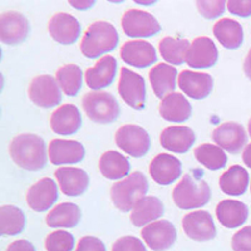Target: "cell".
Masks as SVG:
<instances>
[{
	"mask_svg": "<svg viewBox=\"0 0 251 251\" xmlns=\"http://www.w3.org/2000/svg\"><path fill=\"white\" fill-rule=\"evenodd\" d=\"M9 152L13 161L28 171H39L47 165L46 143L37 134L23 133L14 137Z\"/></svg>",
	"mask_w": 251,
	"mask_h": 251,
	"instance_id": "1",
	"label": "cell"
},
{
	"mask_svg": "<svg viewBox=\"0 0 251 251\" xmlns=\"http://www.w3.org/2000/svg\"><path fill=\"white\" fill-rule=\"evenodd\" d=\"M202 172L194 170L186 174L181 181L175 186L172 191V199L177 207L182 210L201 207L211 199V190L206 181L201 178Z\"/></svg>",
	"mask_w": 251,
	"mask_h": 251,
	"instance_id": "2",
	"label": "cell"
},
{
	"mask_svg": "<svg viewBox=\"0 0 251 251\" xmlns=\"http://www.w3.org/2000/svg\"><path fill=\"white\" fill-rule=\"evenodd\" d=\"M118 33L108 22L98 20L87 28L80 42V51L87 58H98L113 50L118 44Z\"/></svg>",
	"mask_w": 251,
	"mask_h": 251,
	"instance_id": "3",
	"label": "cell"
},
{
	"mask_svg": "<svg viewBox=\"0 0 251 251\" xmlns=\"http://www.w3.org/2000/svg\"><path fill=\"white\" fill-rule=\"evenodd\" d=\"M149 191L147 177L140 171L132 172L125 180L116 182L111 188L112 202L122 212L131 211Z\"/></svg>",
	"mask_w": 251,
	"mask_h": 251,
	"instance_id": "4",
	"label": "cell"
},
{
	"mask_svg": "<svg viewBox=\"0 0 251 251\" xmlns=\"http://www.w3.org/2000/svg\"><path fill=\"white\" fill-rule=\"evenodd\" d=\"M83 109L96 123H112L120 116V104L113 94L108 92H89L83 97Z\"/></svg>",
	"mask_w": 251,
	"mask_h": 251,
	"instance_id": "5",
	"label": "cell"
},
{
	"mask_svg": "<svg viewBox=\"0 0 251 251\" xmlns=\"http://www.w3.org/2000/svg\"><path fill=\"white\" fill-rule=\"evenodd\" d=\"M116 143L132 157H143L151 147L149 133L137 125H125L116 132Z\"/></svg>",
	"mask_w": 251,
	"mask_h": 251,
	"instance_id": "6",
	"label": "cell"
},
{
	"mask_svg": "<svg viewBox=\"0 0 251 251\" xmlns=\"http://www.w3.org/2000/svg\"><path fill=\"white\" fill-rule=\"evenodd\" d=\"M122 29L131 38L153 37L161 31L158 20L140 9H129L122 17Z\"/></svg>",
	"mask_w": 251,
	"mask_h": 251,
	"instance_id": "7",
	"label": "cell"
},
{
	"mask_svg": "<svg viewBox=\"0 0 251 251\" xmlns=\"http://www.w3.org/2000/svg\"><path fill=\"white\" fill-rule=\"evenodd\" d=\"M118 93L122 100L133 109H143L146 103L145 79L138 73L123 67L121 69Z\"/></svg>",
	"mask_w": 251,
	"mask_h": 251,
	"instance_id": "8",
	"label": "cell"
},
{
	"mask_svg": "<svg viewBox=\"0 0 251 251\" xmlns=\"http://www.w3.org/2000/svg\"><path fill=\"white\" fill-rule=\"evenodd\" d=\"M28 93L31 102L40 108H51L58 106L62 100L57 80L48 75H38L31 80Z\"/></svg>",
	"mask_w": 251,
	"mask_h": 251,
	"instance_id": "9",
	"label": "cell"
},
{
	"mask_svg": "<svg viewBox=\"0 0 251 251\" xmlns=\"http://www.w3.org/2000/svg\"><path fill=\"white\" fill-rule=\"evenodd\" d=\"M141 236L153 251L169 250L177 239L175 226L167 220H158L142 228Z\"/></svg>",
	"mask_w": 251,
	"mask_h": 251,
	"instance_id": "10",
	"label": "cell"
},
{
	"mask_svg": "<svg viewBox=\"0 0 251 251\" xmlns=\"http://www.w3.org/2000/svg\"><path fill=\"white\" fill-rule=\"evenodd\" d=\"M29 29L28 19L22 13L12 10L0 15V40L4 44L15 46L24 42Z\"/></svg>",
	"mask_w": 251,
	"mask_h": 251,
	"instance_id": "11",
	"label": "cell"
},
{
	"mask_svg": "<svg viewBox=\"0 0 251 251\" xmlns=\"http://www.w3.org/2000/svg\"><path fill=\"white\" fill-rule=\"evenodd\" d=\"M185 234L195 241H210L216 236V227L210 212L194 211L185 215L182 220Z\"/></svg>",
	"mask_w": 251,
	"mask_h": 251,
	"instance_id": "12",
	"label": "cell"
},
{
	"mask_svg": "<svg viewBox=\"0 0 251 251\" xmlns=\"http://www.w3.org/2000/svg\"><path fill=\"white\" fill-rule=\"evenodd\" d=\"M212 140L219 147L230 153H239L246 145L248 136L241 125L236 122H225L214 129Z\"/></svg>",
	"mask_w": 251,
	"mask_h": 251,
	"instance_id": "13",
	"label": "cell"
},
{
	"mask_svg": "<svg viewBox=\"0 0 251 251\" xmlns=\"http://www.w3.org/2000/svg\"><path fill=\"white\" fill-rule=\"evenodd\" d=\"M49 34L60 44H73L80 35L78 19L68 13H57L49 20Z\"/></svg>",
	"mask_w": 251,
	"mask_h": 251,
	"instance_id": "14",
	"label": "cell"
},
{
	"mask_svg": "<svg viewBox=\"0 0 251 251\" xmlns=\"http://www.w3.org/2000/svg\"><path fill=\"white\" fill-rule=\"evenodd\" d=\"M58 200V186L49 177H44L31 186L26 194V202L37 212L47 211Z\"/></svg>",
	"mask_w": 251,
	"mask_h": 251,
	"instance_id": "15",
	"label": "cell"
},
{
	"mask_svg": "<svg viewBox=\"0 0 251 251\" xmlns=\"http://www.w3.org/2000/svg\"><path fill=\"white\" fill-rule=\"evenodd\" d=\"M178 87L188 97L202 100L211 93L214 88V79L207 73L185 69L178 75Z\"/></svg>",
	"mask_w": 251,
	"mask_h": 251,
	"instance_id": "16",
	"label": "cell"
},
{
	"mask_svg": "<svg viewBox=\"0 0 251 251\" xmlns=\"http://www.w3.org/2000/svg\"><path fill=\"white\" fill-rule=\"evenodd\" d=\"M182 165L178 158L167 153H160L150 163V175L152 180L161 186L176 181L181 176Z\"/></svg>",
	"mask_w": 251,
	"mask_h": 251,
	"instance_id": "17",
	"label": "cell"
},
{
	"mask_svg": "<svg viewBox=\"0 0 251 251\" xmlns=\"http://www.w3.org/2000/svg\"><path fill=\"white\" fill-rule=\"evenodd\" d=\"M219 51L210 38L199 37L192 40L187 50L186 62L192 68H208L216 64Z\"/></svg>",
	"mask_w": 251,
	"mask_h": 251,
	"instance_id": "18",
	"label": "cell"
},
{
	"mask_svg": "<svg viewBox=\"0 0 251 251\" xmlns=\"http://www.w3.org/2000/svg\"><path fill=\"white\" fill-rule=\"evenodd\" d=\"M48 153L53 165H73L84 158L86 151L78 141L55 138L49 143Z\"/></svg>",
	"mask_w": 251,
	"mask_h": 251,
	"instance_id": "19",
	"label": "cell"
},
{
	"mask_svg": "<svg viewBox=\"0 0 251 251\" xmlns=\"http://www.w3.org/2000/svg\"><path fill=\"white\" fill-rule=\"evenodd\" d=\"M121 58L125 63L136 68H146L157 60L153 46L146 40H129L121 48Z\"/></svg>",
	"mask_w": 251,
	"mask_h": 251,
	"instance_id": "20",
	"label": "cell"
},
{
	"mask_svg": "<svg viewBox=\"0 0 251 251\" xmlns=\"http://www.w3.org/2000/svg\"><path fill=\"white\" fill-rule=\"evenodd\" d=\"M54 176L60 186V191L67 196H80L89 186L87 172L77 167H60L55 171Z\"/></svg>",
	"mask_w": 251,
	"mask_h": 251,
	"instance_id": "21",
	"label": "cell"
},
{
	"mask_svg": "<svg viewBox=\"0 0 251 251\" xmlns=\"http://www.w3.org/2000/svg\"><path fill=\"white\" fill-rule=\"evenodd\" d=\"M82 126L80 112L75 104H64L53 112L50 117V128L60 136H71L79 131Z\"/></svg>",
	"mask_w": 251,
	"mask_h": 251,
	"instance_id": "22",
	"label": "cell"
},
{
	"mask_svg": "<svg viewBox=\"0 0 251 251\" xmlns=\"http://www.w3.org/2000/svg\"><path fill=\"white\" fill-rule=\"evenodd\" d=\"M196 141L195 132L190 127L171 126L161 132L160 142L163 149L175 153H186Z\"/></svg>",
	"mask_w": 251,
	"mask_h": 251,
	"instance_id": "23",
	"label": "cell"
},
{
	"mask_svg": "<svg viewBox=\"0 0 251 251\" xmlns=\"http://www.w3.org/2000/svg\"><path fill=\"white\" fill-rule=\"evenodd\" d=\"M117 60L112 55L100 58L92 68L86 71L87 86L91 89H102L111 86L116 77Z\"/></svg>",
	"mask_w": 251,
	"mask_h": 251,
	"instance_id": "24",
	"label": "cell"
},
{
	"mask_svg": "<svg viewBox=\"0 0 251 251\" xmlns=\"http://www.w3.org/2000/svg\"><path fill=\"white\" fill-rule=\"evenodd\" d=\"M158 111L163 120L170 121V122H185L191 117L192 113L191 104L187 98L177 92L163 97Z\"/></svg>",
	"mask_w": 251,
	"mask_h": 251,
	"instance_id": "25",
	"label": "cell"
},
{
	"mask_svg": "<svg viewBox=\"0 0 251 251\" xmlns=\"http://www.w3.org/2000/svg\"><path fill=\"white\" fill-rule=\"evenodd\" d=\"M149 77L156 97H166L167 94L174 93L177 77V69L175 67L167 63H160L151 68Z\"/></svg>",
	"mask_w": 251,
	"mask_h": 251,
	"instance_id": "26",
	"label": "cell"
},
{
	"mask_svg": "<svg viewBox=\"0 0 251 251\" xmlns=\"http://www.w3.org/2000/svg\"><path fill=\"white\" fill-rule=\"evenodd\" d=\"M249 215V208L241 201L223 200L216 206V216L220 224L227 228L243 225Z\"/></svg>",
	"mask_w": 251,
	"mask_h": 251,
	"instance_id": "27",
	"label": "cell"
},
{
	"mask_svg": "<svg viewBox=\"0 0 251 251\" xmlns=\"http://www.w3.org/2000/svg\"><path fill=\"white\" fill-rule=\"evenodd\" d=\"M214 35L221 46L227 49H236L243 44L244 31L239 22L231 18H221L214 25Z\"/></svg>",
	"mask_w": 251,
	"mask_h": 251,
	"instance_id": "28",
	"label": "cell"
},
{
	"mask_svg": "<svg viewBox=\"0 0 251 251\" xmlns=\"http://www.w3.org/2000/svg\"><path fill=\"white\" fill-rule=\"evenodd\" d=\"M163 203L154 196H146L137 202L131 212V221L134 226L141 227L153 223L163 215Z\"/></svg>",
	"mask_w": 251,
	"mask_h": 251,
	"instance_id": "29",
	"label": "cell"
},
{
	"mask_svg": "<svg viewBox=\"0 0 251 251\" xmlns=\"http://www.w3.org/2000/svg\"><path fill=\"white\" fill-rule=\"evenodd\" d=\"M131 165L127 157L117 151H107L100 158V171L107 180H121L128 176Z\"/></svg>",
	"mask_w": 251,
	"mask_h": 251,
	"instance_id": "30",
	"label": "cell"
},
{
	"mask_svg": "<svg viewBox=\"0 0 251 251\" xmlns=\"http://www.w3.org/2000/svg\"><path fill=\"white\" fill-rule=\"evenodd\" d=\"M80 217L82 212L75 203L63 202L47 215L46 223L50 227H75L79 224Z\"/></svg>",
	"mask_w": 251,
	"mask_h": 251,
	"instance_id": "31",
	"label": "cell"
},
{
	"mask_svg": "<svg viewBox=\"0 0 251 251\" xmlns=\"http://www.w3.org/2000/svg\"><path fill=\"white\" fill-rule=\"evenodd\" d=\"M219 183L224 194L230 196H240L245 194L248 188L249 174L241 166H231L227 171L220 176Z\"/></svg>",
	"mask_w": 251,
	"mask_h": 251,
	"instance_id": "32",
	"label": "cell"
},
{
	"mask_svg": "<svg viewBox=\"0 0 251 251\" xmlns=\"http://www.w3.org/2000/svg\"><path fill=\"white\" fill-rule=\"evenodd\" d=\"M25 226V216L20 208L12 205L0 207V232L1 235H19Z\"/></svg>",
	"mask_w": 251,
	"mask_h": 251,
	"instance_id": "33",
	"label": "cell"
},
{
	"mask_svg": "<svg viewBox=\"0 0 251 251\" xmlns=\"http://www.w3.org/2000/svg\"><path fill=\"white\" fill-rule=\"evenodd\" d=\"M190 42L186 39H177V38L166 37L160 42V53L161 57L169 62L170 64L181 66L186 62V55L190 48Z\"/></svg>",
	"mask_w": 251,
	"mask_h": 251,
	"instance_id": "34",
	"label": "cell"
},
{
	"mask_svg": "<svg viewBox=\"0 0 251 251\" xmlns=\"http://www.w3.org/2000/svg\"><path fill=\"white\" fill-rule=\"evenodd\" d=\"M58 83L63 92L69 97H75L82 88L83 73L77 64H66L60 67L55 73Z\"/></svg>",
	"mask_w": 251,
	"mask_h": 251,
	"instance_id": "35",
	"label": "cell"
},
{
	"mask_svg": "<svg viewBox=\"0 0 251 251\" xmlns=\"http://www.w3.org/2000/svg\"><path fill=\"white\" fill-rule=\"evenodd\" d=\"M194 154L201 165L212 171L223 169L227 162V156L223 151V149L211 143H202L196 147Z\"/></svg>",
	"mask_w": 251,
	"mask_h": 251,
	"instance_id": "36",
	"label": "cell"
},
{
	"mask_svg": "<svg viewBox=\"0 0 251 251\" xmlns=\"http://www.w3.org/2000/svg\"><path fill=\"white\" fill-rule=\"evenodd\" d=\"M75 246V237L67 231H54L46 239L47 251H72Z\"/></svg>",
	"mask_w": 251,
	"mask_h": 251,
	"instance_id": "37",
	"label": "cell"
},
{
	"mask_svg": "<svg viewBox=\"0 0 251 251\" xmlns=\"http://www.w3.org/2000/svg\"><path fill=\"white\" fill-rule=\"evenodd\" d=\"M199 12L206 19H214L224 14L226 8V3L224 0H217V1H197L196 3Z\"/></svg>",
	"mask_w": 251,
	"mask_h": 251,
	"instance_id": "38",
	"label": "cell"
},
{
	"mask_svg": "<svg viewBox=\"0 0 251 251\" xmlns=\"http://www.w3.org/2000/svg\"><path fill=\"white\" fill-rule=\"evenodd\" d=\"M112 251H147V249L137 237L123 236L113 244Z\"/></svg>",
	"mask_w": 251,
	"mask_h": 251,
	"instance_id": "39",
	"label": "cell"
},
{
	"mask_svg": "<svg viewBox=\"0 0 251 251\" xmlns=\"http://www.w3.org/2000/svg\"><path fill=\"white\" fill-rule=\"evenodd\" d=\"M234 251H251V226H245L232 236Z\"/></svg>",
	"mask_w": 251,
	"mask_h": 251,
	"instance_id": "40",
	"label": "cell"
},
{
	"mask_svg": "<svg viewBox=\"0 0 251 251\" xmlns=\"http://www.w3.org/2000/svg\"><path fill=\"white\" fill-rule=\"evenodd\" d=\"M75 251H107L106 246L98 237L84 236L79 240Z\"/></svg>",
	"mask_w": 251,
	"mask_h": 251,
	"instance_id": "41",
	"label": "cell"
},
{
	"mask_svg": "<svg viewBox=\"0 0 251 251\" xmlns=\"http://www.w3.org/2000/svg\"><path fill=\"white\" fill-rule=\"evenodd\" d=\"M230 13L239 17H250L251 15V0H231L226 3Z\"/></svg>",
	"mask_w": 251,
	"mask_h": 251,
	"instance_id": "42",
	"label": "cell"
},
{
	"mask_svg": "<svg viewBox=\"0 0 251 251\" xmlns=\"http://www.w3.org/2000/svg\"><path fill=\"white\" fill-rule=\"evenodd\" d=\"M6 251H35V248L28 240H17L8 246Z\"/></svg>",
	"mask_w": 251,
	"mask_h": 251,
	"instance_id": "43",
	"label": "cell"
},
{
	"mask_svg": "<svg viewBox=\"0 0 251 251\" xmlns=\"http://www.w3.org/2000/svg\"><path fill=\"white\" fill-rule=\"evenodd\" d=\"M244 72H245V75L251 80V48L248 51V55L245 58V62H244Z\"/></svg>",
	"mask_w": 251,
	"mask_h": 251,
	"instance_id": "44",
	"label": "cell"
},
{
	"mask_svg": "<svg viewBox=\"0 0 251 251\" xmlns=\"http://www.w3.org/2000/svg\"><path fill=\"white\" fill-rule=\"evenodd\" d=\"M243 161H244V163L248 166V167H250V169H251V143H250V145L246 146L245 150H244Z\"/></svg>",
	"mask_w": 251,
	"mask_h": 251,
	"instance_id": "45",
	"label": "cell"
},
{
	"mask_svg": "<svg viewBox=\"0 0 251 251\" xmlns=\"http://www.w3.org/2000/svg\"><path fill=\"white\" fill-rule=\"evenodd\" d=\"M69 4L75 9H88L94 5V1H69Z\"/></svg>",
	"mask_w": 251,
	"mask_h": 251,
	"instance_id": "46",
	"label": "cell"
},
{
	"mask_svg": "<svg viewBox=\"0 0 251 251\" xmlns=\"http://www.w3.org/2000/svg\"><path fill=\"white\" fill-rule=\"evenodd\" d=\"M248 131H249V134L251 136V118L249 120V123H248Z\"/></svg>",
	"mask_w": 251,
	"mask_h": 251,
	"instance_id": "47",
	"label": "cell"
},
{
	"mask_svg": "<svg viewBox=\"0 0 251 251\" xmlns=\"http://www.w3.org/2000/svg\"><path fill=\"white\" fill-rule=\"evenodd\" d=\"M250 190H251V186H250Z\"/></svg>",
	"mask_w": 251,
	"mask_h": 251,
	"instance_id": "48",
	"label": "cell"
}]
</instances>
